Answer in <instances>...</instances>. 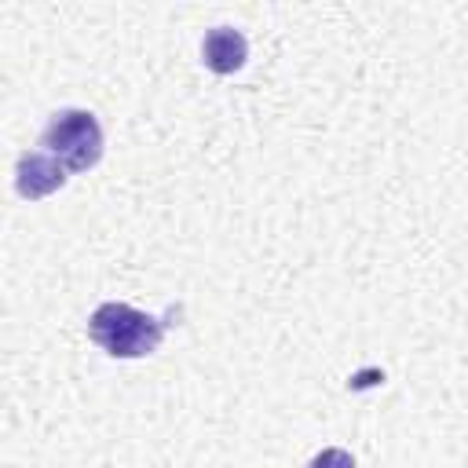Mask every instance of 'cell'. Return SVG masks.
<instances>
[{
	"label": "cell",
	"mask_w": 468,
	"mask_h": 468,
	"mask_svg": "<svg viewBox=\"0 0 468 468\" xmlns=\"http://www.w3.org/2000/svg\"><path fill=\"white\" fill-rule=\"evenodd\" d=\"M88 336H91L95 347H102L113 358H143V355H154L161 347L165 325L154 314H146L132 303L106 300L91 311Z\"/></svg>",
	"instance_id": "6da1fadb"
},
{
	"label": "cell",
	"mask_w": 468,
	"mask_h": 468,
	"mask_svg": "<svg viewBox=\"0 0 468 468\" xmlns=\"http://www.w3.org/2000/svg\"><path fill=\"white\" fill-rule=\"evenodd\" d=\"M40 146L55 154L69 172H88L102 157V124L95 121L91 110H55L48 128L40 132Z\"/></svg>",
	"instance_id": "7a4b0ae2"
},
{
	"label": "cell",
	"mask_w": 468,
	"mask_h": 468,
	"mask_svg": "<svg viewBox=\"0 0 468 468\" xmlns=\"http://www.w3.org/2000/svg\"><path fill=\"white\" fill-rule=\"evenodd\" d=\"M66 172L69 168L55 154H48V150H26L18 157V165H15V190L26 201H40V197H48V194H55V190L66 186V179H69Z\"/></svg>",
	"instance_id": "3957f363"
},
{
	"label": "cell",
	"mask_w": 468,
	"mask_h": 468,
	"mask_svg": "<svg viewBox=\"0 0 468 468\" xmlns=\"http://www.w3.org/2000/svg\"><path fill=\"white\" fill-rule=\"evenodd\" d=\"M201 58L212 73L227 77V73H238L249 58V40L241 37V29L234 26H212L201 40Z\"/></svg>",
	"instance_id": "277c9868"
},
{
	"label": "cell",
	"mask_w": 468,
	"mask_h": 468,
	"mask_svg": "<svg viewBox=\"0 0 468 468\" xmlns=\"http://www.w3.org/2000/svg\"><path fill=\"white\" fill-rule=\"evenodd\" d=\"M307 468H355V457H351L344 446H325V450H318V453L311 457Z\"/></svg>",
	"instance_id": "5b68a950"
}]
</instances>
